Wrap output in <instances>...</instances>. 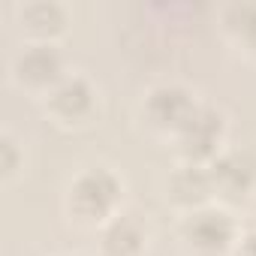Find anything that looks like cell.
<instances>
[{
	"mask_svg": "<svg viewBox=\"0 0 256 256\" xmlns=\"http://www.w3.org/2000/svg\"><path fill=\"white\" fill-rule=\"evenodd\" d=\"M184 238L196 250L217 253L232 241V220L223 211H193L184 223Z\"/></svg>",
	"mask_w": 256,
	"mask_h": 256,
	"instance_id": "6da1fadb",
	"label": "cell"
},
{
	"mask_svg": "<svg viewBox=\"0 0 256 256\" xmlns=\"http://www.w3.org/2000/svg\"><path fill=\"white\" fill-rule=\"evenodd\" d=\"M229 10L241 16V22H229V24H238V30L247 36H256V6H229Z\"/></svg>",
	"mask_w": 256,
	"mask_h": 256,
	"instance_id": "30bf717a",
	"label": "cell"
},
{
	"mask_svg": "<svg viewBox=\"0 0 256 256\" xmlns=\"http://www.w3.org/2000/svg\"><path fill=\"white\" fill-rule=\"evenodd\" d=\"M114 193H118V184L108 172L96 169V172H88L82 175L76 184H72V205L82 217H102L112 202H114Z\"/></svg>",
	"mask_w": 256,
	"mask_h": 256,
	"instance_id": "7a4b0ae2",
	"label": "cell"
},
{
	"mask_svg": "<svg viewBox=\"0 0 256 256\" xmlns=\"http://www.w3.org/2000/svg\"><path fill=\"white\" fill-rule=\"evenodd\" d=\"M193 108L196 106L190 102V96L175 84H163V88L151 90V96H148V112H151L154 124H169L175 130L184 126V120L193 114Z\"/></svg>",
	"mask_w": 256,
	"mask_h": 256,
	"instance_id": "277c9868",
	"label": "cell"
},
{
	"mask_svg": "<svg viewBox=\"0 0 256 256\" xmlns=\"http://www.w3.org/2000/svg\"><path fill=\"white\" fill-rule=\"evenodd\" d=\"M22 22H24L30 30L46 34V30L60 28L64 12H60V6H54V4H28V6L22 10Z\"/></svg>",
	"mask_w": 256,
	"mask_h": 256,
	"instance_id": "9c48e42d",
	"label": "cell"
},
{
	"mask_svg": "<svg viewBox=\"0 0 256 256\" xmlns=\"http://www.w3.org/2000/svg\"><path fill=\"white\" fill-rule=\"evenodd\" d=\"M241 256H256V226L241 238Z\"/></svg>",
	"mask_w": 256,
	"mask_h": 256,
	"instance_id": "8fae6325",
	"label": "cell"
},
{
	"mask_svg": "<svg viewBox=\"0 0 256 256\" xmlns=\"http://www.w3.org/2000/svg\"><path fill=\"white\" fill-rule=\"evenodd\" d=\"M139 241H142V232L139 226L130 220V217H118L108 229H106V250L112 256H130L139 250Z\"/></svg>",
	"mask_w": 256,
	"mask_h": 256,
	"instance_id": "ba28073f",
	"label": "cell"
},
{
	"mask_svg": "<svg viewBox=\"0 0 256 256\" xmlns=\"http://www.w3.org/2000/svg\"><path fill=\"white\" fill-rule=\"evenodd\" d=\"M220 136V114L211 108H193V114L181 126V142L187 145L190 154L208 151Z\"/></svg>",
	"mask_w": 256,
	"mask_h": 256,
	"instance_id": "8992f818",
	"label": "cell"
},
{
	"mask_svg": "<svg viewBox=\"0 0 256 256\" xmlns=\"http://www.w3.org/2000/svg\"><path fill=\"white\" fill-rule=\"evenodd\" d=\"M16 72L22 82H30V84H54L60 78V54L48 42L28 46L16 58Z\"/></svg>",
	"mask_w": 256,
	"mask_h": 256,
	"instance_id": "3957f363",
	"label": "cell"
},
{
	"mask_svg": "<svg viewBox=\"0 0 256 256\" xmlns=\"http://www.w3.org/2000/svg\"><path fill=\"white\" fill-rule=\"evenodd\" d=\"M256 175V166L247 160V154H226L214 163V172H211V181L226 187V190H247V184L253 181Z\"/></svg>",
	"mask_w": 256,
	"mask_h": 256,
	"instance_id": "52a82bcc",
	"label": "cell"
},
{
	"mask_svg": "<svg viewBox=\"0 0 256 256\" xmlns=\"http://www.w3.org/2000/svg\"><path fill=\"white\" fill-rule=\"evenodd\" d=\"M52 108L64 118H78L90 108V84L82 76H60L52 84Z\"/></svg>",
	"mask_w": 256,
	"mask_h": 256,
	"instance_id": "5b68a950",
	"label": "cell"
}]
</instances>
